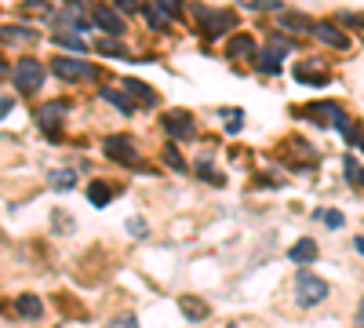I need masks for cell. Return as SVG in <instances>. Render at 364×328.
Here are the masks:
<instances>
[{
  "mask_svg": "<svg viewBox=\"0 0 364 328\" xmlns=\"http://www.w3.org/2000/svg\"><path fill=\"white\" fill-rule=\"evenodd\" d=\"M153 11H157L164 22H172V19L182 15V4H179V0H153Z\"/></svg>",
  "mask_w": 364,
  "mask_h": 328,
  "instance_id": "e0dca14e",
  "label": "cell"
},
{
  "mask_svg": "<svg viewBox=\"0 0 364 328\" xmlns=\"http://www.w3.org/2000/svg\"><path fill=\"white\" fill-rule=\"evenodd\" d=\"M226 52L233 55V59H255L259 52H255V41H252V37H233V41L226 44Z\"/></svg>",
  "mask_w": 364,
  "mask_h": 328,
  "instance_id": "7c38bea8",
  "label": "cell"
},
{
  "mask_svg": "<svg viewBox=\"0 0 364 328\" xmlns=\"http://www.w3.org/2000/svg\"><path fill=\"white\" fill-rule=\"evenodd\" d=\"M48 183L55 186V190H73V186H77V172L59 168V172H51V175H48Z\"/></svg>",
  "mask_w": 364,
  "mask_h": 328,
  "instance_id": "2e32d148",
  "label": "cell"
},
{
  "mask_svg": "<svg viewBox=\"0 0 364 328\" xmlns=\"http://www.w3.org/2000/svg\"><path fill=\"white\" fill-rule=\"evenodd\" d=\"M8 110H11V99H8V95H0V117H4Z\"/></svg>",
  "mask_w": 364,
  "mask_h": 328,
  "instance_id": "d6a6232c",
  "label": "cell"
},
{
  "mask_svg": "<svg viewBox=\"0 0 364 328\" xmlns=\"http://www.w3.org/2000/svg\"><path fill=\"white\" fill-rule=\"evenodd\" d=\"M354 248H357V252H361V256H364V234H361V237H357V241H354Z\"/></svg>",
  "mask_w": 364,
  "mask_h": 328,
  "instance_id": "836d02e7",
  "label": "cell"
},
{
  "mask_svg": "<svg viewBox=\"0 0 364 328\" xmlns=\"http://www.w3.org/2000/svg\"><path fill=\"white\" fill-rule=\"evenodd\" d=\"M4 73H8V62H4V59H0V77H4Z\"/></svg>",
  "mask_w": 364,
  "mask_h": 328,
  "instance_id": "e575fe53",
  "label": "cell"
},
{
  "mask_svg": "<svg viewBox=\"0 0 364 328\" xmlns=\"http://www.w3.org/2000/svg\"><path fill=\"white\" fill-rule=\"evenodd\" d=\"M124 92H128V99H132V103L157 106V92H153V88H146L142 81H132V77H128V81H124Z\"/></svg>",
  "mask_w": 364,
  "mask_h": 328,
  "instance_id": "52a82bcc",
  "label": "cell"
},
{
  "mask_svg": "<svg viewBox=\"0 0 364 328\" xmlns=\"http://www.w3.org/2000/svg\"><path fill=\"white\" fill-rule=\"evenodd\" d=\"M361 321H364V307H361Z\"/></svg>",
  "mask_w": 364,
  "mask_h": 328,
  "instance_id": "8d00e7d4",
  "label": "cell"
},
{
  "mask_svg": "<svg viewBox=\"0 0 364 328\" xmlns=\"http://www.w3.org/2000/svg\"><path fill=\"white\" fill-rule=\"evenodd\" d=\"M164 128H168V135H175V139H190L193 135V121H190V113L175 110V113H164Z\"/></svg>",
  "mask_w": 364,
  "mask_h": 328,
  "instance_id": "8992f818",
  "label": "cell"
},
{
  "mask_svg": "<svg viewBox=\"0 0 364 328\" xmlns=\"http://www.w3.org/2000/svg\"><path fill=\"white\" fill-rule=\"evenodd\" d=\"M102 99H106V103H113L121 113H128V117L135 113V103H132V99H128V95H121V92H113V88H102Z\"/></svg>",
  "mask_w": 364,
  "mask_h": 328,
  "instance_id": "5bb4252c",
  "label": "cell"
},
{
  "mask_svg": "<svg viewBox=\"0 0 364 328\" xmlns=\"http://www.w3.org/2000/svg\"><path fill=\"white\" fill-rule=\"evenodd\" d=\"M95 22H99V30L110 33V37H121V33H124L121 15H117V11H110V8H95Z\"/></svg>",
  "mask_w": 364,
  "mask_h": 328,
  "instance_id": "ba28073f",
  "label": "cell"
},
{
  "mask_svg": "<svg viewBox=\"0 0 364 328\" xmlns=\"http://www.w3.org/2000/svg\"><path fill=\"white\" fill-rule=\"evenodd\" d=\"M321 219L328 223V226H343V223H346V219H343V212H324Z\"/></svg>",
  "mask_w": 364,
  "mask_h": 328,
  "instance_id": "f1b7e54d",
  "label": "cell"
},
{
  "mask_svg": "<svg viewBox=\"0 0 364 328\" xmlns=\"http://www.w3.org/2000/svg\"><path fill=\"white\" fill-rule=\"evenodd\" d=\"M346 179L354 186H364V168L357 164V157H346Z\"/></svg>",
  "mask_w": 364,
  "mask_h": 328,
  "instance_id": "44dd1931",
  "label": "cell"
},
{
  "mask_svg": "<svg viewBox=\"0 0 364 328\" xmlns=\"http://www.w3.org/2000/svg\"><path fill=\"white\" fill-rule=\"evenodd\" d=\"M182 314H186V318H190V321H204V318H208V307H204V303H201V299H193V296H186V299H182Z\"/></svg>",
  "mask_w": 364,
  "mask_h": 328,
  "instance_id": "ac0fdd59",
  "label": "cell"
},
{
  "mask_svg": "<svg viewBox=\"0 0 364 328\" xmlns=\"http://www.w3.org/2000/svg\"><path fill=\"white\" fill-rule=\"evenodd\" d=\"M66 4H81V0H66Z\"/></svg>",
  "mask_w": 364,
  "mask_h": 328,
  "instance_id": "d590c367",
  "label": "cell"
},
{
  "mask_svg": "<svg viewBox=\"0 0 364 328\" xmlns=\"http://www.w3.org/2000/svg\"><path fill=\"white\" fill-rule=\"evenodd\" d=\"M299 81H314V84H324V73H321L317 66H306V62H303V66H299Z\"/></svg>",
  "mask_w": 364,
  "mask_h": 328,
  "instance_id": "7402d4cb",
  "label": "cell"
},
{
  "mask_svg": "<svg viewBox=\"0 0 364 328\" xmlns=\"http://www.w3.org/2000/svg\"><path fill=\"white\" fill-rule=\"evenodd\" d=\"M15 84H19V92H26V95L37 92V88L44 84V66H41L37 59H30V55L19 59V66H15Z\"/></svg>",
  "mask_w": 364,
  "mask_h": 328,
  "instance_id": "7a4b0ae2",
  "label": "cell"
},
{
  "mask_svg": "<svg viewBox=\"0 0 364 328\" xmlns=\"http://www.w3.org/2000/svg\"><path fill=\"white\" fill-rule=\"evenodd\" d=\"M128 230H132L135 237H146V223H142V219H128Z\"/></svg>",
  "mask_w": 364,
  "mask_h": 328,
  "instance_id": "f546056e",
  "label": "cell"
},
{
  "mask_svg": "<svg viewBox=\"0 0 364 328\" xmlns=\"http://www.w3.org/2000/svg\"><path fill=\"white\" fill-rule=\"evenodd\" d=\"M0 41H8V44H26V41H33V30H22V26H0Z\"/></svg>",
  "mask_w": 364,
  "mask_h": 328,
  "instance_id": "9a60e30c",
  "label": "cell"
},
{
  "mask_svg": "<svg viewBox=\"0 0 364 328\" xmlns=\"http://www.w3.org/2000/svg\"><path fill=\"white\" fill-rule=\"evenodd\" d=\"M15 310L22 314V318H30V321L44 318V303L37 299V296H30V292H26V296H19V299H15Z\"/></svg>",
  "mask_w": 364,
  "mask_h": 328,
  "instance_id": "9c48e42d",
  "label": "cell"
},
{
  "mask_svg": "<svg viewBox=\"0 0 364 328\" xmlns=\"http://www.w3.org/2000/svg\"><path fill=\"white\" fill-rule=\"evenodd\" d=\"M164 157H168V164H172V168H179V172H186V164H182V161H179V154H175V150H172V146H168V150H164Z\"/></svg>",
  "mask_w": 364,
  "mask_h": 328,
  "instance_id": "83f0119b",
  "label": "cell"
},
{
  "mask_svg": "<svg viewBox=\"0 0 364 328\" xmlns=\"http://www.w3.org/2000/svg\"><path fill=\"white\" fill-rule=\"evenodd\" d=\"M62 121H66V103H62V99H55V103H48V106L37 110V124H41L48 135H59Z\"/></svg>",
  "mask_w": 364,
  "mask_h": 328,
  "instance_id": "277c9868",
  "label": "cell"
},
{
  "mask_svg": "<svg viewBox=\"0 0 364 328\" xmlns=\"http://www.w3.org/2000/svg\"><path fill=\"white\" fill-rule=\"evenodd\" d=\"M55 22H59L62 30H77V33H81V30H88V26H84V19L77 15V11H62V15H59Z\"/></svg>",
  "mask_w": 364,
  "mask_h": 328,
  "instance_id": "ffe728a7",
  "label": "cell"
},
{
  "mask_svg": "<svg viewBox=\"0 0 364 328\" xmlns=\"http://www.w3.org/2000/svg\"><path fill=\"white\" fill-rule=\"evenodd\" d=\"M295 288H299V303H306V307H314V303L328 299V285H324L321 277H314V274H299Z\"/></svg>",
  "mask_w": 364,
  "mask_h": 328,
  "instance_id": "3957f363",
  "label": "cell"
},
{
  "mask_svg": "<svg viewBox=\"0 0 364 328\" xmlns=\"http://www.w3.org/2000/svg\"><path fill=\"white\" fill-rule=\"evenodd\" d=\"M241 4L259 8V11H273V8H281V0H241Z\"/></svg>",
  "mask_w": 364,
  "mask_h": 328,
  "instance_id": "4316f807",
  "label": "cell"
},
{
  "mask_svg": "<svg viewBox=\"0 0 364 328\" xmlns=\"http://www.w3.org/2000/svg\"><path fill=\"white\" fill-rule=\"evenodd\" d=\"M106 328H139V321L132 318V314H121V318H113Z\"/></svg>",
  "mask_w": 364,
  "mask_h": 328,
  "instance_id": "484cf974",
  "label": "cell"
},
{
  "mask_svg": "<svg viewBox=\"0 0 364 328\" xmlns=\"http://www.w3.org/2000/svg\"><path fill=\"white\" fill-rule=\"evenodd\" d=\"M201 175H204L208 183H219V186H223V175H215L212 168H208V164H201Z\"/></svg>",
  "mask_w": 364,
  "mask_h": 328,
  "instance_id": "4dcf8cb0",
  "label": "cell"
},
{
  "mask_svg": "<svg viewBox=\"0 0 364 328\" xmlns=\"http://www.w3.org/2000/svg\"><path fill=\"white\" fill-rule=\"evenodd\" d=\"M223 117H226V132H241V124H244V117H241V110H223Z\"/></svg>",
  "mask_w": 364,
  "mask_h": 328,
  "instance_id": "603a6c76",
  "label": "cell"
},
{
  "mask_svg": "<svg viewBox=\"0 0 364 328\" xmlns=\"http://www.w3.org/2000/svg\"><path fill=\"white\" fill-rule=\"evenodd\" d=\"M88 197H91V205H95V208H106L110 201H113V186H106V183H91V186H88Z\"/></svg>",
  "mask_w": 364,
  "mask_h": 328,
  "instance_id": "4fadbf2b",
  "label": "cell"
},
{
  "mask_svg": "<svg viewBox=\"0 0 364 328\" xmlns=\"http://www.w3.org/2000/svg\"><path fill=\"white\" fill-rule=\"evenodd\" d=\"M59 44L62 48H73L77 55H84V41H81V37H73V33H59Z\"/></svg>",
  "mask_w": 364,
  "mask_h": 328,
  "instance_id": "cb8c5ba5",
  "label": "cell"
},
{
  "mask_svg": "<svg viewBox=\"0 0 364 328\" xmlns=\"http://www.w3.org/2000/svg\"><path fill=\"white\" fill-rule=\"evenodd\" d=\"M113 4L121 8V11H135V8H139V0H113Z\"/></svg>",
  "mask_w": 364,
  "mask_h": 328,
  "instance_id": "1f68e13d",
  "label": "cell"
},
{
  "mask_svg": "<svg viewBox=\"0 0 364 328\" xmlns=\"http://www.w3.org/2000/svg\"><path fill=\"white\" fill-rule=\"evenodd\" d=\"M102 150H106V157L121 161V164H135V146L128 143L124 135H113V139H106V143H102Z\"/></svg>",
  "mask_w": 364,
  "mask_h": 328,
  "instance_id": "5b68a950",
  "label": "cell"
},
{
  "mask_svg": "<svg viewBox=\"0 0 364 328\" xmlns=\"http://www.w3.org/2000/svg\"><path fill=\"white\" fill-rule=\"evenodd\" d=\"M259 70H263V73H281V55L277 52H273V48H270V52H259Z\"/></svg>",
  "mask_w": 364,
  "mask_h": 328,
  "instance_id": "d6986e66",
  "label": "cell"
},
{
  "mask_svg": "<svg viewBox=\"0 0 364 328\" xmlns=\"http://www.w3.org/2000/svg\"><path fill=\"white\" fill-rule=\"evenodd\" d=\"M51 73H55V77H62V81H91V77H95V66H91V62H84V59H66V55H59L55 62H51Z\"/></svg>",
  "mask_w": 364,
  "mask_h": 328,
  "instance_id": "6da1fadb",
  "label": "cell"
},
{
  "mask_svg": "<svg viewBox=\"0 0 364 328\" xmlns=\"http://www.w3.org/2000/svg\"><path fill=\"white\" fill-rule=\"evenodd\" d=\"M288 259H292V263H310V259H317V241H314V237L295 241L292 252H288Z\"/></svg>",
  "mask_w": 364,
  "mask_h": 328,
  "instance_id": "30bf717a",
  "label": "cell"
},
{
  "mask_svg": "<svg viewBox=\"0 0 364 328\" xmlns=\"http://www.w3.org/2000/svg\"><path fill=\"white\" fill-rule=\"evenodd\" d=\"M99 52H106V55H113V59H121V55H124V48L106 37V41H99Z\"/></svg>",
  "mask_w": 364,
  "mask_h": 328,
  "instance_id": "d4e9b609",
  "label": "cell"
},
{
  "mask_svg": "<svg viewBox=\"0 0 364 328\" xmlns=\"http://www.w3.org/2000/svg\"><path fill=\"white\" fill-rule=\"evenodd\" d=\"M310 33H314L317 37V41H324V44H332V48H346L350 41H346V37L339 33V30H335V26H324V22H317V26H310Z\"/></svg>",
  "mask_w": 364,
  "mask_h": 328,
  "instance_id": "8fae6325",
  "label": "cell"
}]
</instances>
